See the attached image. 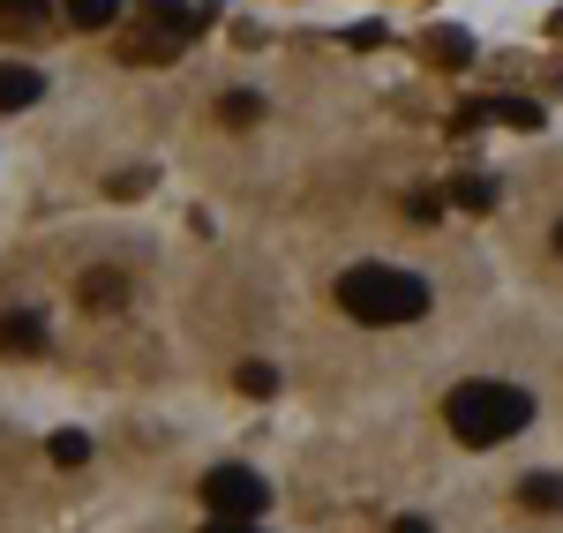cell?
<instances>
[{
	"instance_id": "11",
	"label": "cell",
	"mask_w": 563,
	"mask_h": 533,
	"mask_svg": "<svg viewBox=\"0 0 563 533\" xmlns=\"http://www.w3.org/2000/svg\"><path fill=\"white\" fill-rule=\"evenodd\" d=\"M241 391L271 399V391H278V368H271V360H249V368H241Z\"/></svg>"
},
{
	"instance_id": "9",
	"label": "cell",
	"mask_w": 563,
	"mask_h": 533,
	"mask_svg": "<svg viewBox=\"0 0 563 533\" xmlns=\"http://www.w3.org/2000/svg\"><path fill=\"white\" fill-rule=\"evenodd\" d=\"M121 15V0H68V23H84V31H106Z\"/></svg>"
},
{
	"instance_id": "5",
	"label": "cell",
	"mask_w": 563,
	"mask_h": 533,
	"mask_svg": "<svg viewBox=\"0 0 563 533\" xmlns=\"http://www.w3.org/2000/svg\"><path fill=\"white\" fill-rule=\"evenodd\" d=\"M45 346V315L38 309H8L0 315V354H38Z\"/></svg>"
},
{
	"instance_id": "13",
	"label": "cell",
	"mask_w": 563,
	"mask_h": 533,
	"mask_svg": "<svg viewBox=\"0 0 563 533\" xmlns=\"http://www.w3.org/2000/svg\"><path fill=\"white\" fill-rule=\"evenodd\" d=\"M53 458H60V466H84V458H90V444L76 436V429H60V436H53Z\"/></svg>"
},
{
	"instance_id": "12",
	"label": "cell",
	"mask_w": 563,
	"mask_h": 533,
	"mask_svg": "<svg viewBox=\"0 0 563 533\" xmlns=\"http://www.w3.org/2000/svg\"><path fill=\"white\" fill-rule=\"evenodd\" d=\"M435 60H443V68H459V60H466V53H474V45H466V38H459V31H435Z\"/></svg>"
},
{
	"instance_id": "10",
	"label": "cell",
	"mask_w": 563,
	"mask_h": 533,
	"mask_svg": "<svg viewBox=\"0 0 563 533\" xmlns=\"http://www.w3.org/2000/svg\"><path fill=\"white\" fill-rule=\"evenodd\" d=\"M519 503H533V511H563V481L556 474H533V481L519 489Z\"/></svg>"
},
{
	"instance_id": "15",
	"label": "cell",
	"mask_w": 563,
	"mask_h": 533,
	"mask_svg": "<svg viewBox=\"0 0 563 533\" xmlns=\"http://www.w3.org/2000/svg\"><path fill=\"white\" fill-rule=\"evenodd\" d=\"M203 533H263V526H233V519H218V526H203Z\"/></svg>"
},
{
	"instance_id": "16",
	"label": "cell",
	"mask_w": 563,
	"mask_h": 533,
	"mask_svg": "<svg viewBox=\"0 0 563 533\" xmlns=\"http://www.w3.org/2000/svg\"><path fill=\"white\" fill-rule=\"evenodd\" d=\"M390 533H429V519H398V526H390Z\"/></svg>"
},
{
	"instance_id": "17",
	"label": "cell",
	"mask_w": 563,
	"mask_h": 533,
	"mask_svg": "<svg viewBox=\"0 0 563 533\" xmlns=\"http://www.w3.org/2000/svg\"><path fill=\"white\" fill-rule=\"evenodd\" d=\"M556 256H563V219H556Z\"/></svg>"
},
{
	"instance_id": "3",
	"label": "cell",
	"mask_w": 563,
	"mask_h": 533,
	"mask_svg": "<svg viewBox=\"0 0 563 533\" xmlns=\"http://www.w3.org/2000/svg\"><path fill=\"white\" fill-rule=\"evenodd\" d=\"M203 503H211L218 519H233V526H256L263 511H271V481L249 474V466H211L203 474Z\"/></svg>"
},
{
	"instance_id": "7",
	"label": "cell",
	"mask_w": 563,
	"mask_h": 533,
	"mask_svg": "<svg viewBox=\"0 0 563 533\" xmlns=\"http://www.w3.org/2000/svg\"><path fill=\"white\" fill-rule=\"evenodd\" d=\"M0 31H45V0H0Z\"/></svg>"
},
{
	"instance_id": "2",
	"label": "cell",
	"mask_w": 563,
	"mask_h": 533,
	"mask_svg": "<svg viewBox=\"0 0 563 533\" xmlns=\"http://www.w3.org/2000/svg\"><path fill=\"white\" fill-rule=\"evenodd\" d=\"M339 309L353 315V323H413V315L429 309V286L413 278V270L398 264H353L346 278H339Z\"/></svg>"
},
{
	"instance_id": "1",
	"label": "cell",
	"mask_w": 563,
	"mask_h": 533,
	"mask_svg": "<svg viewBox=\"0 0 563 533\" xmlns=\"http://www.w3.org/2000/svg\"><path fill=\"white\" fill-rule=\"evenodd\" d=\"M443 421H451V436L459 444H504V436H519L526 421H533V399H526L519 384H488V376H474V384H459L451 399H443Z\"/></svg>"
},
{
	"instance_id": "6",
	"label": "cell",
	"mask_w": 563,
	"mask_h": 533,
	"mask_svg": "<svg viewBox=\"0 0 563 533\" xmlns=\"http://www.w3.org/2000/svg\"><path fill=\"white\" fill-rule=\"evenodd\" d=\"M121 301H129L121 270H84V309H121Z\"/></svg>"
},
{
	"instance_id": "8",
	"label": "cell",
	"mask_w": 563,
	"mask_h": 533,
	"mask_svg": "<svg viewBox=\"0 0 563 533\" xmlns=\"http://www.w3.org/2000/svg\"><path fill=\"white\" fill-rule=\"evenodd\" d=\"M256 113H263V98H256V90H225V98H218V121H233V129H249Z\"/></svg>"
},
{
	"instance_id": "14",
	"label": "cell",
	"mask_w": 563,
	"mask_h": 533,
	"mask_svg": "<svg viewBox=\"0 0 563 533\" xmlns=\"http://www.w3.org/2000/svg\"><path fill=\"white\" fill-rule=\"evenodd\" d=\"M459 203H466V211H488V203H496V180H459Z\"/></svg>"
},
{
	"instance_id": "4",
	"label": "cell",
	"mask_w": 563,
	"mask_h": 533,
	"mask_svg": "<svg viewBox=\"0 0 563 533\" xmlns=\"http://www.w3.org/2000/svg\"><path fill=\"white\" fill-rule=\"evenodd\" d=\"M38 98H45V76H38V68L0 60V113H23V106H38Z\"/></svg>"
}]
</instances>
